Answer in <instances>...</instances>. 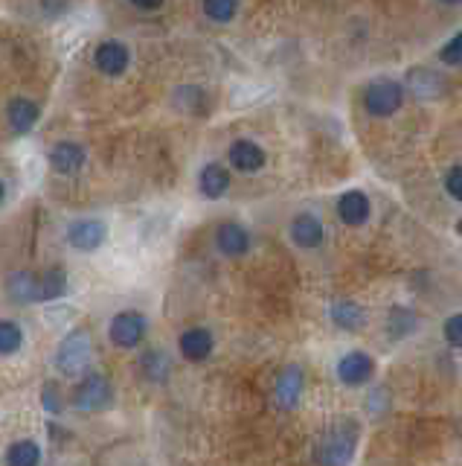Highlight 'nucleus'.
<instances>
[{
    "label": "nucleus",
    "instance_id": "obj_27",
    "mask_svg": "<svg viewBox=\"0 0 462 466\" xmlns=\"http://www.w3.org/2000/svg\"><path fill=\"white\" fill-rule=\"evenodd\" d=\"M439 61L448 64V68H457V64H462V30L445 42V47L439 50Z\"/></svg>",
    "mask_w": 462,
    "mask_h": 466
},
{
    "label": "nucleus",
    "instance_id": "obj_4",
    "mask_svg": "<svg viewBox=\"0 0 462 466\" xmlns=\"http://www.w3.org/2000/svg\"><path fill=\"white\" fill-rule=\"evenodd\" d=\"M111 403H114V387L102 373H88L73 391V405L79 411H105Z\"/></svg>",
    "mask_w": 462,
    "mask_h": 466
},
{
    "label": "nucleus",
    "instance_id": "obj_11",
    "mask_svg": "<svg viewBox=\"0 0 462 466\" xmlns=\"http://www.w3.org/2000/svg\"><path fill=\"white\" fill-rule=\"evenodd\" d=\"M369 213H373V204H369L366 192L361 190H346L337 199V219L346 228H361L369 222Z\"/></svg>",
    "mask_w": 462,
    "mask_h": 466
},
{
    "label": "nucleus",
    "instance_id": "obj_24",
    "mask_svg": "<svg viewBox=\"0 0 462 466\" xmlns=\"http://www.w3.org/2000/svg\"><path fill=\"white\" fill-rule=\"evenodd\" d=\"M387 330H390L393 339H404L407 332H413V330H416V315L411 312V309L395 306V309H390Z\"/></svg>",
    "mask_w": 462,
    "mask_h": 466
},
{
    "label": "nucleus",
    "instance_id": "obj_21",
    "mask_svg": "<svg viewBox=\"0 0 462 466\" xmlns=\"http://www.w3.org/2000/svg\"><path fill=\"white\" fill-rule=\"evenodd\" d=\"M42 463V449L35 440H18L6 449V466H38Z\"/></svg>",
    "mask_w": 462,
    "mask_h": 466
},
{
    "label": "nucleus",
    "instance_id": "obj_30",
    "mask_svg": "<svg viewBox=\"0 0 462 466\" xmlns=\"http://www.w3.org/2000/svg\"><path fill=\"white\" fill-rule=\"evenodd\" d=\"M44 403H47V408H50V411H59V399H56V387H52V385H47V394H44Z\"/></svg>",
    "mask_w": 462,
    "mask_h": 466
},
{
    "label": "nucleus",
    "instance_id": "obj_23",
    "mask_svg": "<svg viewBox=\"0 0 462 466\" xmlns=\"http://www.w3.org/2000/svg\"><path fill=\"white\" fill-rule=\"evenodd\" d=\"M140 370H143V377H146L149 382H166L169 379V356L161 353V350H149L146 356H143L140 361Z\"/></svg>",
    "mask_w": 462,
    "mask_h": 466
},
{
    "label": "nucleus",
    "instance_id": "obj_5",
    "mask_svg": "<svg viewBox=\"0 0 462 466\" xmlns=\"http://www.w3.org/2000/svg\"><path fill=\"white\" fill-rule=\"evenodd\" d=\"M335 373L340 385L346 387H361L366 385L369 379L375 377V359L364 353V350H349V353H343L335 365Z\"/></svg>",
    "mask_w": 462,
    "mask_h": 466
},
{
    "label": "nucleus",
    "instance_id": "obj_10",
    "mask_svg": "<svg viewBox=\"0 0 462 466\" xmlns=\"http://www.w3.org/2000/svg\"><path fill=\"white\" fill-rule=\"evenodd\" d=\"M227 161L236 172L250 175V172H259L262 166H265L268 154L259 144H254V140H236V144H230V149H227Z\"/></svg>",
    "mask_w": 462,
    "mask_h": 466
},
{
    "label": "nucleus",
    "instance_id": "obj_31",
    "mask_svg": "<svg viewBox=\"0 0 462 466\" xmlns=\"http://www.w3.org/2000/svg\"><path fill=\"white\" fill-rule=\"evenodd\" d=\"M134 9H161V4H134Z\"/></svg>",
    "mask_w": 462,
    "mask_h": 466
},
{
    "label": "nucleus",
    "instance_id": "obj_15",
    "mask_svg": "<svg viewBox=\"0 0 462 466\" xmlns=\"http://www.w3.org/2000/svg\"><path fill=\"white\" fill-rule=\"evenodd\" d=\"M178 347H180V356L187 359V361H204L213 356V332L204 330V327H192L187 332H180V339H178Z\"/></svg>",
    "mask_w": 462,
    "mask_h": 466
},
{
    "label": "nucleus",
    "instance_id": "obj_9",
    "mask_svg": "<svg viewBox=\"0 0 462 466\" xmlns=\"http://www.w3.org/2000/svg\"><path fill=\"white\" fill-rule=\"evenodd\" d=\"M105 237H108V228L99 219H79L68 228V242L76 251H97L102 248Z\"/></svg>",
    "mask_w": 462,
    "mask_h": 466
},
{
    "label": "nucleus",
    "instance_id": "obj_26",
    "mask_svg": "<svg viewBox=\"0 0 462 466\" xmlns=\"http://www.w3.org/2000/svg\"><path fill=\"white\" fill-rule=\"evenodd\" d=\"M204 15L216 23H230L236 18V12H239V4H233V0H207L201 6Z\"/></svg>",
    "mask_w": 462,
    "mask_h": 466
},
{
    "label": "nucleus",
    "instance_id": "obj_3",
    "mask_svg": "<svg viewBox=\"0 0 462 466\" xmlns=\"http://www.w3.org/2000/svg\"><path fill=\"white\" fill-rule=\"evenodd\" d=\"M90 356H94V341H90V335L85 330H73L59 347L56 365L61 373L73 377V373H82L90 365Z\"/></svg>",
    "mask_w": 462,
    "mask_h": 466
},
{
    "label": "nucleus",
    "instance_id": "obj_13",
    "mask_svg": "<svg viewBox=\"0 0 462 466\" xmlns=\"http://www.w3.org/2000/svg\"><path fill=\"white\" fill-rule=\"evenodd\" d=\"M328 318L337 330L343 332H361L366 327V309L358 301H349V297H337L328 306Z\"/></svg>",
    "mask_w": 462,
    "mask_h": 466
},
{
    "label": "nucleus",
    "instance_id": "obj_28",
    "mask_svg": "<svg viewBox=\"0 0 462 466\" xmlns=\"http://www.w3.org/2000/svg\"><path fill=\"white\" fill-rule=\"evenodd\" d=\"M442 335H445V341L451 344L454 350H462V312H454V315L445 318Z\"/></svg>",
    "mask_w": 462,
    "mask_h": 466
},
{
    "label": "nucleus",
    "instance_id": "obj_29",
    "mask_svg": "<svg viewBox=\"0 0 462 466\" xmlns=\"http://www.w3.org/2000/svg\"><path fill=\"white\" fill-rule=\"evenodd\" d=\"M445 192L454 201L462 204V163H457V166H451V170H448V175H445Z\"/></svg>",
    "mask_w": 462,
    "mask_h": 466
},
{
    "label": "nucleus",
    "instance_id": "obj_22",
    "mask_svg": "<svg viewBox=\"0 0 462 466\" xmlns=\"http://www.w3.org/2000/svg\"><path fill=\"white\" fill-rule=\"evenodd\" d=\"M64 292H68V277H64L59 268H50L44 275H38V303L56 301Z\"/></svg>",
    "mask_w": 462,
    "mask_h": 466
},
{
    "label": "nucleus",
    "instance_id": "obj_2",
    "mask_svg": "<svg viewBox=\"0 0 462 466\" xmlns=\"http://www.w3.org/2000/svg\"><path fill=\"white\" fill-rule=\"evenodd\" d=\"M404 85L395 82V79H375L364 90V111L369 116H378V120H384V116H393L404 106Z\"/></svg>",
    "mask_w": 462,
    "mask_h": 466
},
{
    "label": "nucleus",
    "instance_id": "obj_32",
    "mask_svg": "<svg viewBox=\"0 0 462 466\" xmlns=\"http://www.w3.org/2000/svg\"><path fill=\"white\" fill-rule=\"evenodd\" d=\"M457 233H462V219H459V222H457Z\"/></svg>",
    "mask_w": 462,
    "mask_h": 466
},
{
    "label": "nucleus",
    "instance_id": "obj_16",
    "mask_svg": "<svg viewBox=\"0 0 462 466\" xmlns=\"http://www.w3.org/2000/svg\"><path fill=\"white\" fill-rule=\"evenodd\" d=\"M88 154L79 144H70V140H64V144H56L50 152V166L56 170L59 175H76L79 170L85 166Z\"/></svg>",
    "mask_w": 462,
    "mask_h": 466
},
{
    "label": "nucleus",
    "instance_id": "obj_18",
    "mask_svg": "<svg viewBox=\"0 0 462 466\" xmlns=\"http://www.w3.org/2000/svg\"><path fill=\"white\" fill-rule=\"evenodd\" d=\"M419 99H437L445 94L448 82L442 79V76L437 70H428V68H413L411 73H407V85Z\"/></svg>",
    "mask_w": 462,
    "mask_h": 466
},
{
    "label": "nucleus",
    "instance_id": "obj_19",
    "mask_svg": "<svg viewBox=\"0 0 462 466\" xmlns=\"http://www.w3.org/2000/svg\"><path fill=\"white\" fill-rule=\"evenodd\" d=\"M38 114H42V111H38V106L26 97L9 99V106H6V120L12 126V132H18V135L32 132V126L38 123Z\"/></svg>",
    "mask_w": 462,
    "mask_h": 466
},
{
    "label": "nucleus",
    "instance_id": "obj_1",
    "mask_svg": "<svg viewBox=\"0 0 462 466\" xmlns=\"http://www.w3.org/2000/svg\"><path fill=\"white\" fill-rule=\"evenodd\" d=\"M358 449V423L337 420L317 446V461L320 466H349Z\"/></svg>",
    "mask_w": 462,
    "mask_h": 466
},
{
    "label": "nucleus",
    "instance_id": "obj_17",
    "mask_svg": "<svg viewBox=\"0 0 462 466\" xmlns=\"http://www.w3.org/2000/svg\"><path fill=\"white\" fill-rule=\"evenodd\" d=\"M198 190H201V196L209 199V201H218L221 196H227V190H230V172H227V166L207 163L204 170L198 172Z\"/></svg>",
    "mask_w": 462,
    "mask_h": 466
},
{
    "label": "nucleus",
    "instance_id": "obj_33",
    "mask_svg": "<svg viewBox=\"0 0 462 466\" xmlns=\"http://www.w3.org/2000/svg\"><path fill=\"white\" fill-rule=\"evenodd\" d=\"M0 199H4V181H0Z\"/></svg>",
    "mask_w": 462,
    "mask_h": 466
},
{
    "label": "nucleus",
    "instance_id": "obj_12",
    "mask_svg": "<svg viewBox=\"0 0 462 466\" xmlns=\"http://www.w3.org/2000/svg\"><path fill=\"white\" fill-rule=\"evenodd\" d=\"M128 61H131L128 47L123 42H116V38H111V42H102L97 47V53H94L97 70L105 73V76H123L125 68H128Z\"/></svg>",
    "mask_w": 462,
    "mask_h": 466
},
{
    "label": "nucleus",
    "instance_id": "obj_6",
    "mask_svg": "<svg viewBox=\"0 0 462 466\" xmlns=\"http://www.w3.org/2000/svg\"><path fill=\"white\" fill-rule=\"evenodd\" d=\"M146 330H149L146 315H140V312H120V315H114L111 327H108V335H111V341L116 347L131 350V347H137L143 339H146Z\"/></svg>",
    "mask_w": 462,
    "mask_h": 466
},
{
    "label": "nucleus",
    "instance_id": "obj_25",
    "mask_svg": "<svg viewBox=\"0 0 462 466\" xmlns=\"http://www.w3.org/2000/svg\"><path fill=\"white\" fill-rule=\"evenodd\" d=\"M23 344V332L18 323L12 321H0V356H12L18 353Z\"/></svg>",
    "mask_w": 462,
    "mask_h": 466
},
{
    "label": "nucleus",
    "instance_id": "obj_8",
    "mask_svg": "<svg viewBox=\"0 0 462 466\" xmlns=\"http://www.w3.org/2000/svg\"><path fill=\"white\" fill-rule=\"evenodd\" d=\"M302 391H306V373H302V368H297V365H288L280 377H276L273 399L280 408L291 411V408H297Z\"/></svg>",
    "mask_w": 462,
    "mask_h": 466
},
{
    "label": "nucleus",
    "instance_id": "obj_20",
    "mask_svg": "<svg viewBox=\"0 0 462 466\" xmlns=\"http://www.w3.org/2000/svg\"><path fill=\"white\" fill-rule=\"evenodd\" d=\"M6 294L18 303H38V275L18 271L6 280Z\"/></svg>",
    "mask_w": 462,
    "mask_h": 466
},
{
    "label": "nucleus",
    "instance_id": "obj_7",
    "mask_svg": "<svg viewBox=\"0 0 462 466\" xmlns=\"http://www.w3.org/2000/svg\"><path fill=\"white\" fill-rule=\"evenodd\" d=\"M288 233H291V242L297 245V248H302V251L320 248L323 239H326L323 222L314 213H309V210H302V213H297L291 219V225H288Z\"/></svg>",
    "mask_w": 462,
    "mask_h": 466
},
{
    "label": "nucleus",
    "instance_id": "obj_14",
    "mask_svg": "<svg viewBox=\"0 0 462 466\" xmlns=\"http://www.w3.org/2000/svg\"><path fill=\"white\" fill-rule=\"evenodd\" d=\"M216 248L224 256H230V260H236V256H245L250 251V233H247V228L239 225V222L218 225V230H216Z\"/></svg>",
    "mask_w": 462,
    "mask_h": 466
}]
</instances>
